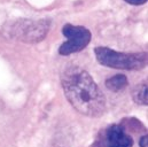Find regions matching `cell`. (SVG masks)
Segmentation results:
<instances>
[{
    "label": "cell",
    "instance_id": "9c48e42d",
    "mask_svg": "<svg viewBox=\"0 0 148 147\" xmlns=\"http://www.w3.org/2000/svg\"><path fill=\"white\" fill-rule=\"evenodd\" d=\"M140 146L147 147V136H143L140 139Z\"/></svg>",
    "mask_w": 148,
    "mask_h": 147
},
{
    "label": "cell",
    "instance_id": "7a4b0ae2",
    "mask_svg": "<svg viewBox=\"0 0 148 147\" xmlns=\"http://www.w3.org/2000/svg\"><path fill=\"white\" fill-rule=\"evenodd\" d=\"M51 22L47 20H16L3 27V35L9 39L20 40L28 44L39 43L47 36Z\"/></svg>",
    "mask_w": 148,
    "mask_h": 147
},
{
    "label": "cell",
    "instance_id": "5b68a950",
    "mask_svg": "<svg viewBox=\"0 0 148 147\" xmlns=\"http://www.w3.org/2000/svg\"><path fill=\"white\" fill-rule=\"evenodd\" d=\"M98 147H132L133 139L122 125L112 124L100 133Z\"/></svg>",
    "mask_w": 148,
    "mask_h": 147
},
{
    "label": "cell",
    "instance_id": "3957f363",
    "mask_svg": "<svg viewBox=\"0 0 148 147\" xmlns=\"http://www.w3.org/2000/svg\"><path fill=\"white\" fill-rule=\"evenodd\" d=\"M100 65L114 69L140 70L147 66L146 53H122L108 47H97L94 49Z\"/></svg>",
    "mask_w": 148,
    "mask_h": 147
},
{
    "label": "cell",
    "instance_id": "6da1fadb",
    "mask_svg": "<svg viewBox=\"0 0 148 147\" xmlns=\"http://www.w3.org/2000/svg\"><path fill=\"white\" fill-rule=\"evenodd\" d=\"M61 84L69 102L79 113L99 117L106 109V98L86 70L70 67L61 75Z\"/></svg>",
    "mask_w": 148,
    "mask_h": 147
},
{
    "label": "cell",
    "instance_id": "52a82bcc",
    "mask_svg": "<svg viewBox=\"0 0 148 147\" xmlns=\"http://www.w3.org/2000/svg\"><path fill=\"white\" fill-rule=\"evenodd\" d=\"M132 98L136 104L147 106V83H141L132 91Z\"/></svg>",
    "mask_w": 148,
    "mask_h": 147
},
{
    "label": "cell",
    "instance_id": "8992f818",
    "mask_svg": "<svg viewBox=\"0 0 148 147\" xmlns=\"http://www.w3.org/2000/svg\"><path fill=\"white\" fill-rule=\"evenodd\" d=\"M129 84L127 77L125 75H115L106 80V86L112 92H119L124 90Z\"/></svg>",
    "mask_w": 148,
    "mask_h": 147
},
{
    "label": "cell",
    "instance_id": "ba28073f",
    "mask_svg": "<svg viewBox=\"0 0 148 147\" xmlns=\"http://www.w3.org/2000/svg\"><path fill=\"white\" fill-rule=\"evenodd\" d=\"M127 3H131V5H134V6H138V5H144L145 2H147V0H125Z\"/></svg>",
    "mask_w": 148,
    "mask_h": 147
},
{
    "label": "cell",
    "instance_id": "277c9868",
    "mask_svg": "<svg viewBox=\"0 0 148 147\" xmlns=\"http://www.w3.org/2000/svg\"><path fill=\"white\" fill-rule=\"evenodd\" d=\"M62 34L67 38V41L60 46L59 53L64 56L84 49L92 39L91 31L82 25L66 24L62 28Z\"/></svg>",
    "mask_w": 148,
    "mask_h": 147
}]
</instances>
